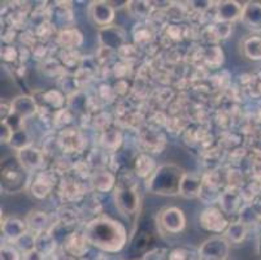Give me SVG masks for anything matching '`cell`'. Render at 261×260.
<instances>
[{
	"mask_svg": "<svg viewBox=\"0 0 261 260\" xmlns=\"http://www.w3.org/2000/svg\"><path fill=\"white\" fill-rule=\"evenodd\" d=\"M92 14L96 22L108 23L113 18L112 8L107 3H96L92 8Z\"/></svg>",
	"mask_w": 261,
	"mask_h": 260,
	"instance_id": "cell-5",
	"label": "cell"
},
{
	"mask_svg": "<svg viewBox=\"0 0 261 260\" xmlns=\"http://www.w3.org/2000/svg\"><path fill=\"white\" fill-rule=\"evenodd\" d=\"M22 232H23L22 225H21L20 221H17V220L9 221V223L6 225L7 235L11 238H13V240H16V238L20 237V235L22 234Z\"/></svg>",
	"mask_w": 261,
	"mask_h": 260,
	"instance_id": "cell-9",
	"label": "cell"
},
{
	"mask_svg": "<svg viewBox=\"0 0 261 260\" xmlns=\"http://www.w3.org/2000/svg\"><path fill=\"white\" fill-rule=\"evenodd\" d=\"M184 172L175 166H163L155 172L151 181L149 189L156 194L175 195L181 192L184 182Z\"/></svg>",
	"mask_w": 261,
	"mask_h": 260,
	"instance_id": "cell-2",
	"label": "cell"
},
{
	"mask_svg": "<svg viewBox=\"0 0 261 260\" xmlns=\"http://www.w3.org/2000/svg\"><path fill=\"white\" fill-rule=\"evenodd\" d=\"M246 18L250 20L251 23H258L261 22V8L258 6H252L248 7V9L246 11Z\"/></svg>",
	"mask_w": 261,
	"mask_h": 260,
	"instance_id": "cell-11",
	"label": "cell"
},
{
	"mask_svg": "<svg viewBox=\"0 0 261 260\" xmlns=\"http://www.w3.org/2000/svg\"><path fill=\"white\" fill-rule=\"evenodd\" d=\"M22 163L25 164V166L33 167L37 166V164L39 163V156H38L37 152L32 151V150H25V151L22 152Z\"/></svg>",
	"mask_w": 261,
	"mask_h": 260,
	"instance_id": "cell-12",
	"label": "cell"
},
{
	"mask_svg": "<svg viewBox=\"0 0 261 260\" xmlns=\"http://www.w3.org/2000/svg\"><path fill=\"white\" fill-rule=\"evenodd\" d=\"M229 235L232 241H238L243 240L244 237V228L241 225V224H236V225H232L231 228L229 229Z\"/></svg>",
	"mask_w": 261,
	"mask_h": 260,
	"instance_id": "cell-13",
	"label": "cell"
},
{
	"mask_svg": "<svg viewBox=\"0 0 261 260\" xmlns=\"http://www.w3.org/2000/svg\"><path fill=\"white\" fill-rule=\"evenodd\" d=\"M15 107H16V111L20 112V113L23 114V116L34 112V104H33V102L29 99V98H20V100L16 102Z\"/></svg>",
	"mask_w": 261,
	"mask_h": 260,
	"instance_id": "cell-8",
	"label": "cell"
},
{
	"mask_svg": "<svg viewBox=\"0 0 261 260\" xmlns=\"http://www.w3.org/2000/svg\"><path fill=\"white\" fill-rule=\"evenodd\" d=\"M86 238L94 246L106 251H118L126 241L122 226L107 219L92 221L86 229Z\"/></svg>",
	"mask_w": 261,
	"mask_h": 260,
	"instance_id": "cell-1",
	"label": "cell"
},
{
	"mask_svg": "<svg viewBox=\"0 0 261 260\" xmlns=\"http://www.w3.org/2000/svg\"><path fill=\"white\" fill-rule=\"evenodd\" d=\"M161 223L169 232H179L185 226V218L178 208H169L161 216Z\"/></svg>",
	"mask_w": 261,
	"mask_h": 260,
	"instance_id": "cell-4",
	"label": "cell"
},
{
	"mask_svg": "<svg viewBox=\"0 0 261 260\" xmlns=\"http://www.w3.org/2000/svg\"><path fill=\"white\" fill-rule=\"evenodd\" d=\"M220 14L225 20H234L239 14V7L236 3H226L220 8Z\"/></svg>",
	"mask_w": 261,
	"mask_h": 260,
	"instance_id": "cell-7",
	"label": "cell"
},
{
	"mask_svg": "<svg viewBox=\"0 0 261 260\" xmlns=\"http://www.w3.org/2000/svg\"><path fill=\"white\" fill-rule=\"evenodd\" d=\"M247 54L253 59H260L261 57V40L260 39H250L246 44Z\"/></svg>",
	"mask_w": 261,
	"mask_h": 260,
	"instance_id": "cell-10",
	"label": "cell"
},
{
	"mask_svg": "<svg viewBox=\"0 0 261 260\" xmlns=\"http://www.w3.org/2000/svg\"><path fill=\"white\" fill-rule=\"evenodd\" d=\"M2 260H18V255L13 249H4L2 251Z\"/></svg>",
	"mask_w": 261,
	"mask_h": 260,
	"instance_id": "cell-14",
	"label": "cell"
},
{
	"mask_svg": "<svg viewBox=\"0 0 261 260\" xmlns=\"http://www.w3.org/2000/svg\"><path fill=\"white\" fill-rule=\"evenodd\" d=\"M117 203L125 212L134 211L137 207V197L132 192H120L117 194Z\"/></svg>",
	"mask_w": 261,
	"mask_h": 260,
	"instance_id": "cell-6",
	"label": "cell"
},
{
	"mask_svg": "<svg viewBox=\"0 0 261 260\" xmlns=\"http://www.w3.org/2000/svg\"><path fill=\"white\" fill-rule=\"evenodd\" d=\"M229 252V246L225 240L212 238L204 243L200 249L201 256L207 260H224Z\"/></svg>",
	"mask_w": 261,
	"mask_h": 260,
	"instance_id": "cell-3",
	"label": "cell"
}]
</instances>
